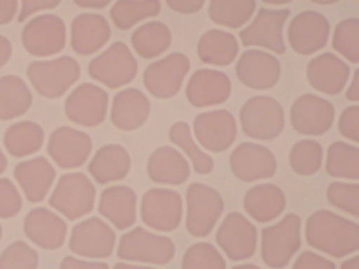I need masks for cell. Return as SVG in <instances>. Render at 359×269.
Listing matches in <instances>:
<instances>
[{
  "label": "cell",
  "mask_w": 359,
  "mask_h": 269,
  "mask_svg": "<svg viewBox=\"0 0 359 269\" xmlns=\"http://www.w3.org/2000/svg\"><path fill=\"white\" fill-rule=\"evenodd\" d=\"M255 10V0H212L208 15L217 25L240 29L252 18Z\"/></svg>",
  "instance_id": "36"
},
{
  "label": "cell",
  "mask_w": 359,
  "mask_h": 269,
  "mask_svg": "<svg viewBox=\"0 0 359 269\" xmlns=\"http://www.w3.org/2000/svg\"><path fill=\"white\" fill-rule=\"evenodd\" d=\"M238 50L235 36L222 29H209L198 40V58L205 64L228 66L235 60Z\"/></svg>",
  "instance_id": "32"
},
{
  "label": "cell",
  "mask_w": 359,
  "mask_h": 269,
  "mask_svg": "<svg viewBox=\"0 0 359 269\" xmlns=\"http://www.w3.org/2000/svg\"><path fill=\"white\" fill-rule=\"evenodd\" d=\"M116 234L99 218H90L76 223L69 237V249L74 254L90 258H104L114 251Z\"/></svg>",
  "instance_id": "13"
},
{
  "label": "cell",
  "mask_w": 359,
  "mask_h": 269,
  "mask_svg": "<svg viewBox=\"0 0 359 269\" xmlns=\"http://www.w3.org/2000/svg\"><path fill=\"white\" fill-rule=\"evenodd\" d=\"M169 139L189 157L194 166L195 172L198 174H209L212 172L214 160L195 144L187 122H175L169 129Z\"/></svg>",
  "instance_id": "39"
},
{
  "label": "cell",
  "mask_w": 359,
  "mask_h": 269,
  "mask_svg": "<svg viewBox=\"0 0 359 269\" xmlns=\"http://www.w3.org/2000/svg\"><path fill=\"white\" fill-rule=\"evenodd\" d=\"M191 70V61L184 53L169 54L144 70V85L153 97L169 99L175 97Z\"/></svg>",
  "instance_id": "10"
},
{
  "label": "cell",
  "mask_w": 359,
  "mask_h": 269,
  "mask_svg": "<svg viewBox=\"0 0 359 269\" xmlns=\"http://www.w3.org/2000/svg\"><path fill=\"white\" fill-rule=\"evenodd\" d=\"M358 85H359V71L358 69L355 70L353 73V78H352L351 85L348 87V90L346 91L345 97L350 101H357L358 103Z\"/></svg>",
  "instance_id": "53"
},
{
  "label": "cell",
  "mask_w": 359,
  "mask_h": 269,
  "mask_svg": "<svg viewBox=\"0 0 359 269\" xmlns=\"http://www.w3.org/2000/svg\"><path fill=\"white\" fill-rule=\"evenodd\" d=\"M22 207V195L15 183L8 178L0 179V219L17 216Z\"/></svg>",
  "instance_id": "45"
},
{
  "label": "cell",
  "mask_w": 359,
  "mask_h": 269,
  "mask_svg": "<svg viewBox=\"0 0 359 269\" xmlns=\"http://www.w3.org/2000/svg\"><path fill=\"white\" fill-rule=\"evenodd\" d=\"M231 93V83L226 73L216 70H198L186 87V96L195 107H209L226 103Z\"/></svg>",
  "instance_id": "22"
},
{
  "label": "cell",
  "mask_w": 359,
  "mask_h": 269,
  "mask_svg": "<svg viewBox=\"0 0 359 269\" xmlns=\"http://www.w3.org/2000/svg\"><path fill=\"white\" fill-rule=\"evenodd\" d=\"M8 169V159L5 157L4 152L0 148V174L4 173Z\"/></svg>",
  "instance_id": "57"
},
{
  "label": "cell",
  "mask_w": 359,
  "mask_h": 269,
  "mask_svg": "<svg viewBox=\"0 0 359 269\" xmlns=\"http://www.w3.org/2000/svg\"><path fill=\"white\" fill-rule=\"evenodd\" d=\"M216 242L231 261L247 260L255 254L257 228L241 213H229L217 230Z\"/></svg>",
  "instance_id": "12"
},
{
  "label": "cell",
  "mask_w": 359,
  "mask_h": 269,
  "mask_svg": "<svg viewBox=\"0 0 359 269\" xmlns=\"http://www.w3.org/2000/svg\"><path fill=\"white\" fill-rule=\"evenodd\" d=\"M80 73L79 63L69 55L32 61L27 67V77L33 87L48 99L64 96L79 80Z\"/></svg>",
  "instance_id": "2"
},
{
  "label": "cell",
  "mask_w": 359,
  "mask_h": 269,
  "mask_svg": "<svg viewBox=\"0 0 359 269\" xmlns=\"http://www.w3.org/2000/svg\"><path fill=\"white\" fill-rule=\"evenodd\" d=\"M57 172L46 158L36 157L15 166V178L29 202H40L46 197Z\"/></svg>",
  "instance_id": "27"
},
{
  "label": "cell",
  "mask_w": 359,
  "mask_h": 269,
  "mask_svg": "<svg viewBox=\"0 0 359 269\" xmlns=\"http://www.w3.org/2000/svg\"><path fill=\"white\" fill-rule=\"evenodd\" d=\"M358 31V19H344L336 26L332 38L334 51L351 61L352 64L359 63Z\"/></svg>",
  "instance_id": "41"
},
{
  "label": "cell",
  "mask_w": 359,
  "mask_h": 269,
  "mask_svg": "<svg viewBox=\"0 0 359 269\" xmlns=\"http://www.w3.org/2000/svg\"><path fill=\"white\" fill-rule=\"evenodd\" d=\"M240 120L245 136L256 140H273L280 137L285 126L282 105L266 96L249 99L241 107Z\"/></svg>",
  "instance_id": "5"
},
{
  "label": "cell",
  "mask_w": 359,
  "mask_h": 269,
  "mask_svg": "<svg viewBox=\"0 0 359 269\" xmlns=\"http://www.w3.org/2000/svg\"><path fill=\"white\" fill-rule=\"evenodd\" d=\"M167 5L172 8V11L179 12L182 15H191V13L201 11V8L205 6V1H198V0H168Z\"/></svg>",
  "instance_id": "49"
},
{
  "label": "cell",
  "mask_w": 359,
  "mask_h": 269,
  "mask_svg": "<svg viewBox=\"0 0 359 269\" xmlns=\"http://www.w3.org/2000/svg\"><path fill=\"white\" fill-rule=\"evenodd\" d=\"M289 15L290 11L287 8L259 10L254 22L240 32L242 44L245 46L266 47L276 54L285 53L283 27Z\"/></svg>",
  "instance_id": "16"
},
{
  "label": "cell",
  "mask_w": 359,
  "mask_h": 269,
  "mask_svg": "<svg viewBox=\"0 0 359 269\" xmlns=\"http://www.w3.org/2000/svg\"><path fill=\"white\" fill-rule=\"evenodd\" d=\"M108 100L106 91L93 84L83 83L66 99L65 113L76 125L95 127L106 119Z\"/></svg>",
  "instance_id": "17"
},
{
  "label": "cell",
  "mask_w": 359,
  "mask_h": 269,
  "mask_svg": "<svg viewBox=\"0 0 359 269\" xmlns=\"http://www.w3.org/2000/svg\"><path fill=\"white\" fill-rule=\"evenodd\" d=\"M151 113V103L140 90L130 87L115 94L111 120L121 131H135L144 126Z\"/></svg>",
  "instance_id": "26"
},
{
  "label": "cell",
  "mask_w": 359,
  "mask_h": 269,
  "mask_svg": "<svg viewBox=\"0 0 359 269\" xmlns=\"http://www.w3.org/2000/svg\"><path fill=\"white\" fill-rule=\"evenodd\" d=\"M306 77L315 90L336 96L341 93L348 84L350 67L341 58L325 52L310 60L306 67Z\"/></svg>",
  "instance_id": "24"
},
{
  "label": "cell",
  "mask_w": 359,
  "mask_h": 269,
  "mask_svg": "<svg viewBox=\"0 0 359 269\" xmlns=\"http://www.w3.org/2000/svg\"><path fill=\"white\" fill-rule=\"evenodd\" d=\"M97 190L81 172L67 173L59 179L50 197V207L69 220L90 214L94 209Z\"/></svg>",
  "instance_id": "4"
},
{
  "label": "cell",
  "mask_w": 359,
  "mask_h": 269,
  "mask_svg": "<svg viewBox=\"0 0 359 269\" xmlns=\"http://www.w3.org/2000/svg\"><path fill=\"white\" fill-rule=\"evenodd\" d=\"M111 34V26L104 15L83 13L72 22L71 45L76 53L90 55L108 43Z\"/></svg>",
  "instance_id": "25"
},
{
  "label": "cell",
  "mask_w": 359,
  "mask_h": 269,
  "mask_svg": "<svg viewBox=\"0 0 359 269\" xmlns=\"http://www.w3.org/2000/svg\"><path fill=\"white\" fill-rule=\"evenodd\" d=\"M45 133L39 124L34 122H19L10 126L4 136L6 151L15 158L34 155L43 147Z\"/></svg>",
  "instance_id": "34"
},
{
  "label": "cell",
  "mask_w": 359,
  "mask_h": 269,
  "mask_svg": "<svg viewBox=\"0 0 359 269\" xmlns=\"http://www.w3.org/2000/svg\"><path fill=\"white\" fill-rule=\"evenodd\" d=\"M93 143L87 133L62 126L54 129L47 144L50 158L60 169H78L90 158Z\"/></svg>",
  "instance_id": "15"
},
{
  "label": "cell",
  "mask_w": 359,
  "mask_h": 269,
  "mask_svg": "<svg viewBox=\"0 0 359 269\" xmlns=\"http://www.w3.org/2000/svg\"><path fill=\"white\" fill-rule=\"evenodd\" d=\"M1 237H3V228H1V225H0V240H1Z\"/></svg>",
  "instance_id": "59"
},
{
  "label": "cell",
  "mask_w": 359,
  "mask_h": 269,
  "mask_svg": "<svg viewBox=\"0 0 359 269\" xmlns=\"http://www.w3.org/2000/svg\"><path fill=\"white\" fill-rule=\"evenodd\" d=\"M358 114V106L352 105L341 112L338 120V129L341 136L357 144L359 143Z\"/></svg>",
  "instance_id": "46"
},
{
  "label": "cell",
  "mask_w": 359,
  "mask_h": 269,
  "mask_svg": "<svg viewBox=\"0 0 359 269\" xmlns=\"http://www.w3.org/2000/svg\"><path fill=\"white\" fill-rule=\"evenodd\" d=\"M323 148L316 140H302L294 144L289 155L291 169L298 176L316 174L322 167Z\"/></svg>",
  "instance_id": "40"
},
{
  "label": "cell",
  "mask_w": 359,
  "mask_h": 269,
  "mask_svg": "<svg viewBox=\"0 0 359 269\" xmlns=\"http://www.w3.org/2000/svg\"><path fill=\"white\" fill-rule=\"evenodd\" d=\"M184 216V202L177 192L168 188H151L141 200V219L158 232H172Z\"/></svg>",
  "instance_id": "9"
},
{
  "label": "cell",
  "mask_w": 359,
  "mask_h": 269,
  "mask_svg": "<svg viewBox=\"0 0 359 269\" xmlns=\"http://www.w3.org/2000/svg\"><path fill=\"white\" fill-rule=\"evenodd\" d=\"M172 44V33L168 26L151 20L137 27L132 34V45L140 57L153 59L165 53Z\"/></svg>",
  "instance_id": "35"
},
{
  "label": "cell",
  "mask_w": 359,
  "mask_h": 269,
  "mask_svg": "<svg viewBox=\"0 0 359 269\" xmlns=\"http://www.w3.org/2000/svg\"><path fill=\"white\" fill-rule=\"evenodd\" d=\"M118 256L127 261L167 265L175 255V244L172 239L151 233L137 227L123 234L118 246Z\"/></svg>",
  "instance_id": "8"
},
{
  "label": "cell",
  "mask_w": 359,
  "mask_h": 269,
  "mask_svg": "<svg viewBox=\"0 0 359 269\" xmlns=\"http://www.w3.org/2000/svg\"><path fill=\"white\" fill-rule=\"evenodd\" d=\"M230 169L237 179L252 183L275 176L277 162L273 152L263 145L242 143L230 155Z\"/></svg>",
  "instance_id": "19"
},
{
  "label": "cell",
  "mask_w": 359,
  "mask_h": 269,
  "mask_svg": "<svg viewBox=\"0 0 359 269\" xmlns=\"http://www.w3.org/2000/svg\"><path fill=\"white\" fill-rule=\"evenodd\" d=\"M292 269H336V265L313 251H303L294 261Z\"/></svg>",
  "instance_id": "47"
},
{
  "label": "cell",
  "mask_w": 359,
  "mask_h": 269,
  "mask_svg": "<svg viewBox=\"0 0 359 269\" xmlns=\"http://www.w3.org/2000/svg\"><path fill=\"white\" fill-rule=\"evenodd\" d=\"M137 71V60L123 41L111 44L104 53L94 58L88 66L90 76L109 88H118L132 83Z\"/></svg>",
  "instance_id": "6"
},
{
  "label": "cell",
  "mask_w": 359,
  "mask_h": 269,
  "mask_svg": "<svg viewBox=\"0 0 359 269\" xmlns=\"http://www.w3.org/2000/svg\"><path fill=\"white\" fill-rule=\"evenodd\" d=\"M285 204L283 190L273 183L252 187L243 200L245 212L259 223H270L278 218L283 213Z\"/></svg>",
  "instance_id": "31"
},
{
  "label": "cell",
  "mask_w": 359,
  "mask_h": 269,
  "mask_svg": "<svg viewBox=\"0 0 359 269\" xmlns=\"http://www.w3.org/2000/svg\"><path fill=\"white\" fill-rule=\"evenodd\" d=\"M330 36V22L320 12L303 11L291 19L287 39L291 48L302 55L322 50Z\"/></svg>",
  "instance_id": "18"
},
{
  "label": "cell",
  "mask_w": 359,
  "mask_h": 269,
  "mask_svg": "<svg viewBox=\"0 0 359 269\" xmlns=\"http://www.w3.org/2000/svg\"><path fill=\"white\" fill-rule=\"evenodd\" d=\"M24 232L33 244L47 251H54L65 242L67 223L50 209L39 207L26 216Z\"/></svg>",
  "instance_id": "23"
},
{
  "label": "cell",
  "mask_w": 359,
  "mask_h": 269,
  "mask_svg": "<svg viewBox=\"0 0 359 269\" xmlns=\"http://www.w3.org/2000/svg\"><path fill=\"white\" fill-rule=\"evenodd\" d=\"M308 244L334 258H344L358 251L359 227L336 213L320 209L306 221Z\"/></svg>",
  "instance_id": "1"
},
{
  "label": "cell",
  "mask_w": 359,
  "mask_h": 269,
  "mask_svg": "<svg viewBox=\"0 0 359 269\" xmlns=\"http://www.w3.org/2000/svg\"><path fill=\"white\" fill-rule=\"evenodd\" d=\"M65 22L55 15H38L22 29V45L34 57H50L60 53L66 45Z\"/></svg>",
  "instance_id": "11"
},
{
  "label": "cell",
  "mask_w": 359,
  "mask_h": 269,
  "mask_svg": "<svg viewBox=\"0 0 359 269\" xmlns=\"http://www.w3.org/2000/svg\"><path fill=\"white\" fill-rule=\"evenodd\" d=\"M113 269H156V268H151V267H144V265H128V263H123V262H118V263H115Z\"/></svg>",
  "instance_id": "56"
},
{
  "label": "cell",
  "mask_w": 359,
  "mask_h": 269,
  "mask_svg": "<svg viewBox=\"0 0 359 269\" xmlns=\"http://www.w3.org/2000/svg\"><path fill=\"white\" fill-rule=\"evenodd\" d=\"M137 193L130 187H108L101 193L99 212L118 230H127L137 221Z\"/></svg>",
  "instance_id": "28"
},
{
  "label": "cell",
  "mask_w": 359,
  "mask_h": 269,
  "mask_svg": "<svg viewBox=\"0 0 359 269\" xmlns=\"http://www.w3.org/2000/svg\"><path fill=\"white\" fill-rule=\"evenodd\" d=\"M222 254L208 242H198L188 248L182 258V269H226Z\"/></svg>",
  "instance_id": "42"
},
{
  "label": "cell",
  "mask_w": 359,
  "mask_h": 269,
  "mask_svg": "<svg viewBox=\"0 0 359 269\" xmlns=\"http://www.w3.org/2000/svg\"><path fill=\"white\" fill-rule=\"evenodd\" d=\"M147 173L154 183L177 186L187 181L191 166L177 150L162 146L148 159Z\"/></svg>",
  "instance_id": "29"
},
{
  "label": "cell",
  "mask_w": 359,
  "mask_h": 269,
  "mask_svg": "<svg viewBox=\"0 0 359 269\" xmlns=\"http://www.w3.org/2000/svg\"><path fill=\"white\" fill-rule=\"evenodd\" d=\"M39 254L24 242L15 241L0 255V269H36Z\"/></svg>",
  "instance_id": "43"
},
{
  "label": "cell",
  "mask_w": 359,
  "mask_h": 269,
  "mask_svg": "<svg viewBox=\"0 0 359 269\" xmlns=\"http://www.w3.org/2000/svg\"><path fill=\"white\" fill-rule=\"evenodd\" d=\"M231 269H262L259 265H252V263H247V265H235Z\"/></svg>",
  "instance_id": "58"
},
{
  "label": "cell",
  "mask_w": 359,
  "mask_h": 269,
  "mask_svg": "<svg viewBox=\"0 0 359 269\" xmlns=\"http://www.w3.org/2000/svg\"><path fill=\"white\" fill-rule=\"evenodd\" d=\"M358 147L334 141L327 150V173L332 178L358 180Z\"/></svg>",
  "instance_id": "37"
},
{
  "label": "cell",
  "mask_w": 359,
  "mask_h": 269,
  "mask_svg": "<svg viewBox=\"0 0 359 269\" xmlns=\"http://www.w3.org/2000/svg\"><path fill=\"white\" fill-rule=\"evenodd\" d=\"M162 5L160 1H116L111 6V20L118 29H130L144 19L160 15Z\"/></svg>",
  "instance_id": "38"
},
{
  "label": "cell",
  "mask_w": 359,
  "mask_h": 269,
  "mask_svg": "<svg viewBox=\"0 0 359 269\" xmlns=\"http://www.w3.org/2000/svg\"><path fill=\"white\" fill-rule=\"evenodd\" d=\"M358 183L334 181L327 186V201L334 207L358 218Z\"/></svg>",
  "instance_id": "44"
},
{
  "label": "cell",
  "mask_w": 359,
  "mask_h": 269,
  "mask_svg": "<svg viewBox=\"0 0 359 269\" xmlns=\"http://www.w3.org/2000/svg\"><path fill=\"white\" fill-rule=\"evenodd\" d=\"M60 5V1H50V0H24L22 8L19 12V22H25L29 15H34L41 10H52Z\"/></svg>",
  "instance_id": "48"
},
{
  "label": "cell",
  "mask_w": 359,
  "mask_h": 269,
  "mask_svg": "<svg viewBox=\"0 0 359 269\" xmlns=\"http://www.w3.org/2000/svg\"><path fill=\"white\" fill-rule=\"evenodd\" d=\"M32 104V92L20 77L10 74L0 78V120L18 118Z\"/></svg>",
  "instance_id": "33"
},
{
  "label": "cell",
  "mask_w": 359,
  "mask_h": 269,
  "mask_svg": "<svg viewBox=\"0 0 359 269\" xmlns=\"http://www.w3.org/2000/svg\"><path fill=\"white\" fill-rule=\"evenodd\" d=\"M60 269H109L104 262L85 261L73 256H66L62 260Z\"/></svg>",
  "instance_id": "50"
},
{
  "label": "cell",
  "mask_w": 359,
  "mask_h": 269,
  "mask_svg": "<svg viewBox=\"0 0 359 269\" xmlns=\"http://www.w3.org/2000/svg\"><path fill=\"white\" fill-rule=\"evenodd\" d=\"M301 228L302 220L294 213L287 214L273 226L263 228L261 255L266 265L275 269L289 265L302 244Z\"/></svg>",
  "instance_id": "3"
},
{
  "label": "cell",
  "mask_w": 359,
  "mask_h": 269,
  "mask_svg": "<svg viewBox=\"0 0 359 269\" xmlns=\"http://www.w3.org/2000/svg\"><path fill=\"white\" fill-rule=\"evenodd\" d=\"M13 48H12L11 41L6 37L0 34V69L10 60Z\"/></svg>",
  "instance_id": "52"
},
{
  "label": "cell",
  "mask_w": 359,
  "mask_h": 269,
  "mask_svg": "<svg viewBox=\"0 0 359 269\" xmlns=\"http://www.w3.org/2000/svg\"><path fill=\"white\" fill-rule=\"evenodd\" d=\"M130 153L121 145L111 144L101 147L88 165V172L100 185L125 179L130 171Z\"/></svg>",
  "instance_id": "30"
},
{
  "label": "cell",
  "mask_w": 359,
  "mask_h": 269,
  "mask_svg": "<svg viewBox=\"0 0 359 269\" xmlns=\"http://www.w3.org/2000/svg\"><path fill=\"white\" fill-rule=\"evenodd\" d=\"M359 268V256L355 255L353 258H348L346 261L341 263V269H358Z\"/></svg>",
  "instance_id": "55"
},
{
  "label": "cell",
  "mask_w": 359,
  "mask_h": 269,
  "mask_svg": "<svg viewBox=\"0 0 359 269\" xmlns=\"http://www.w3.org/2000/svg\"><path fill=\"white\" fill-rule=\"evenodd\" d=\"M186 227L193 237H205L212 233L224 211L221 194L205 183H194L188 187Z\"/></svg>",
  "instance_id": "7"
},
{
  "label": "cell",
  "mask_w": 359,
  "mask_h": 269,
  "mask_svg": "<svg viewBox=\"0 0 359 269\" xmlns=\"http://www.w3.org/2000/svg\"><path fill=\"white\" fill-rule=\"evenodd\" d=\"M193 127L195 137L207 151L221 153L231 147L233 141L236 140V120L226 110L198 114Z\"/></svg>",
  "instance_id": "20"
},
{
  "label": "cell",
  "mask_w": 359,
  "mask_h": 269,
  "mask_svg": "<svg viewBox=\"0 0 359 269\" xmlns=\"http://www.w3.org/2000/svg\"><path fill=\"white\" fill-rule=\"evenodd\" d=\"M17 0H0V25H5L15 19L18 11Z\"/></svg>",
  "instance_id": "51"
},
{
  "label": "cell",
  "mask_w": 359,
  "mask_h": 269,
  "mask_svg": "<svg viewBox=\"0 0 359 269\" xmlns=\"http://www.w3.org/2000/svg\"><path fill=\"white\" fill-rule=\"evenodd\" d=\"M76 5L83 8H95V10H101L108 5L111 4L109 0H80V1H74Z\"/></svg>",
  "instance_id": "54"
},
{
  "label": "cell",
  "mask_w": 359,
  "mask_h": 269,
  "mask_svg": "<svg viewBox=\"0 0 359 269\" xmlns=\"http://www.w3.org/2000/svg\"><path fill=\"white\" fill-rule=\"evenodd\" d=\"M235 72L245 86L254 90H270L278 83L282 66L273 54L249 50L237 61Z\"/></svg>",
  "instance_id": "21"
},
{
  "label": "cell",
  "mask_w": 359,
  "mask_h": 269,
  "mask_svg": "<svg viewBox=\"0 0 359 269\" xmlns=\"http://www.w3.org/2000/svg\"><path fill=\"white\" fill-rule=\"evenodd\" d=\"M290 122L299 134L323 136L334 125V105L315 94H303L291 106Z\"/></svg>",
  "instance_id": "14"
}]
</instances>
